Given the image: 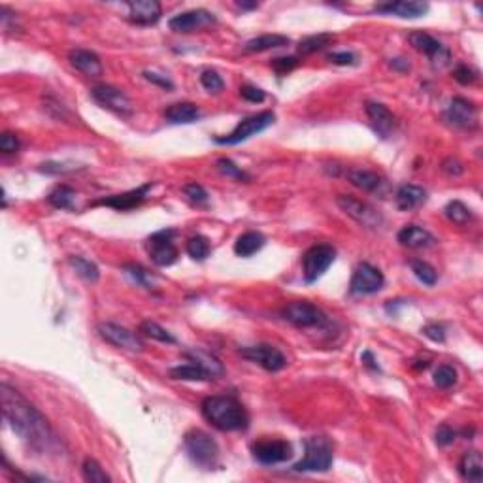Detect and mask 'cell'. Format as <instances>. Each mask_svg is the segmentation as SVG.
<instances>
[{"label":"cell","mask_w":483,"mask_h":483,"mask_svg":"<svg viewBox=\"0 0 483 483\" xmlns=\"http://www.w3.org/2000/svg\"><path fill=\"white\" fill-rule=\"evenodd\" d=\"M0 402H2V416L4 421L15 434L38 451L51 450L55 443L54 430L47 419L40 411L21 395L19 391L8 384L0 385Z\"/></svg>","instance_id":"cell-1"},{"label":"cell","mask_w":483,"mask_h":483,"mask_svg":"<svg viewBox=\"0 0 483 483\" xmlns=\"http://www.w3.org/2000/svg\"><path fill=\"white\" fill-rule=\"evenodd\" d=\"M202 416L208 423L215 429L225 430H245L249 425V416L242 404L232 397H208L202 400Z\"/></svg>","instance_id":"cell-2"},{"label":"cell","mask_w":483,"mask_h":483,"mask_svg":"<svg viewBox=\"0 0 483 483\" xmlns=\"http://www.w3.org/2000/svg\"><path fill=\"white\" fill-rule=\"evenodd\" d=\"M186 451L193 463L200 468L212 470L219 463V445L204 430H191L186 434Z\"/></svg>","instance_id":"cell-3"},{"label":"cell","mask_w":483,"mask_h":483,"mask_svg":"<svg viewBox=\"0 0 483 483\" xmlns=\"http://www.w3.org/2000/svg\"><path fill=\"white\" fill-rule=\"evenodd\" d=\"M304 459H300L295 472H327L332 466V442L327 436H310L304 442Z\"/></svg>","instance_id":"cell-4"},{"label":"cell","mask_w":483,"mask_h":483,"mask_svg":"<svg viewBox=\"0 0 483 483\" xmlns=\"http://www.w3.org/2000/svg\"><path fill=\"white\" fill-rule=\"evenodd\" d=\"M274 121H276V115L272 112L255 113V115H249V117L240 121L238 125H236V129H234L231 134L219 136V138H215L213 142L219 144V146H236V144H242V142L249 140L252 136H255V134L266 131L268 126L274 125Z\"/></svg>","instance_id":"cell-5"},{"label":"cell","mask_w":483,"mask_h":483,"mask_svg":"<svg viewBox=\"0 0 483 483\" xmlns=\"http://www.w3.org/2000/svg\"><path fill=\"white\" fill-rule=\"evenodd\" d=\"M285 321L298 327V329H313V327H325L327 316L321 308L311 304L308 300H293L281 310Z\"/></svg>","instance_id":"cell-6"},{"label":"cell","mask_w":483,"mask_h":483,"mask_svg":"<svg viewBox=\"0 0 483 483\" xmlns=\"http://www.w3.org/2000/svg\"><path fill=\"white\" fill-rule=\"evenodd\" d=\"M336 204L347 218L357 221L359 225L366 227V229H379L382 223H384L382 213L377 212L374 206L364 202V200L355 199L351 195H338Z\"/></svg>","instance_id":"cell-7"},{"label":"cell","mask_w":483,"mask_h":483,"mask_svg":"<svg viewBox=\"0 0 483 483\" xmlns=\"http://www.w3.org/2000/svg\"><path fill=\"white\" fill-rule=\"evenodd\" d=\"M336 259V249L329 244H319L310 247L302 257V274H304L306 284L318 281L325 272L329 270V266Z\"/></svg>","instance_id":"cell-8"},{"label":"cell","mask_w":483,"mask_h":483,"mask_svg":"<svg viewBox=\"0 0 483 483\" xmlns=\"http://www.w3.org/2000/svg\"><path fill=\"white\" fill-rule=\"evenodd\" d=\"M97 331H99L102 340H106L108 344L115 345L120 350L131 351V353H142L144 347H146L144 342H142V338L136 332L129 331L126 327H121L117 323L104 321V323L97 325Z\"/></svg>","instance_id":"cell-9"},{"label":"cell","mask_w":483,"mask_h":483,"mask_svg":"<svg viewBox=\"0 0 483 483\" xmlns=\"http://www.w3.org/2000/svg\"><path fill=\"white\" fill-rule=\"evenodd\" d=\"M215 23H218V17L212 12H208L204 8H199V10H189V12H183V14L174 15L172 19L168 21V27L174 33L189 34L213 27Z\"/></svg>","instance_id":"cell-10"},{"label":"cell","mask_w":483,"mask_h":483,"mask_svg":"<svg viewBox=\"0 0 483 483\" xmlns=\"http://www.w3.org/2000/svg\"><path fill=\"white\" fill-rule=\"evenodd\" d=\"M176 236V231L165 229V231L155 232L149 236V257L157 266H172L178 261V249L174 245L172 238Z\"/></svg>","instance_id":"cell-11"},{"label":"cell","mask_w":483,"mask_h":483,"mask_svg":"<svg viewBox=\"0 0 483 483\" xmlns=\"http://www.w3.org/2000/svg\"><path fill=\"white\" fill-rule=\"evenodd\" d=\"M385 278L379 268L372 266L370 263H361L353 272L350 291L351 295H374L384 289Z\"/></svg>","instance_id":"cell-12"},{"label":"cell","mask_w":483,"mask_h":483,"mask_svg":"<svg viewBox=\"0 0 483 483\" xmlns=\"http://www.w3.org/2000/svg\"><path fill=\"white\" fill-rule=\"evenodd\" d=\"M240 355L252 363L263 366L268 372H279L281 368L287 366V359L278 347H274L270 344H257L249 345V347H242Z\"/></svg>","instance_id":"cell-13"},{"label":"cell","mask_w":483,"mask_h":483,"mask_svg":"<svg viewBox=\"0 0 483 483\" xmlns=\"http://www.w3.org/2000/svg\"><path fill=\"white\" fill-rule=\"evenodd\" d=\"M408 40H410L414 49H417L419 54L427 55L432 60L434 67L442 68L450 63V49L443 46L442 42H438L434 36H430V34L423 33V31H416V33H411L408 36Z\"/></svg>","instance_id":"cell-14"},{"label":"cell","mask_w":483,"mask_h":483,"mask_svg":"<svg viewBox=\"0 0 483 483\" xmlns=\"http://www.w3.org/2000/svg\"><path fill=\"white\" fill-rule=\"evenodd\" d=\"M91 95H93V99L99 102L100 106L108 108V110L120 113V115H133V100L129 99L121 89H117V87L100 83V85H95L93 89H91Z\"/></svg>","instance_id":"cell-15"},{"label":"cell","mask_w":483,"mask_h":483,"mask_svg":"<svg viewBox=\"0 0 483 483\" xmlns=\"http://www.w3.org/2000/svg\"><path fill=\"white\" fill-rule=\"evenodd\" d=\"M253 459L261 464H279L293 457L291 443L285 440H259L253 443Z\"/></svg>","instance_id":"cell-16"},{"label":"cell","mask_w":483,"mask_h":483,"mask_svg":"<svg viewBox=\"0 0 483 483\" xmlns=\"http://www.w3.org/2000/svg\"><path fill=\"white\" fill-rule=\"evenodd\" d=\"M443 117L448 123L459 129H474L477 125V108L474 106V102L463 97H455L450 100Z\"/></svg>","instance_id":"cell-17"},{"label":"cell","mask_w":483,"mask_h":483,"mask_svg":"<svg viewBox=\"0 0 483 483\" xmlns=\"http://www.w3.org/2000/svg\"><path fill=\"white\" fill-rule=\"evenodd\" d=\"M153 189L152 181H147L144 186L136 187L133 191L121 193V195H112V197H106V199H100L97 202H93V206H108V208H113L117 212H126V210H133L136 206H140L144 200H146L147 193Z\"/></svg>","instance_id":"cell-18"},{"label":"cell","mask_w":483,"mask_h":483,"mask_svg":"<svg viewBox=\"0 0 483 483\" xmlns=\"http://www.w3.org/2000/svg\"><path fill=\"white\" fill-rule=\"evenodd\" d=\"M366 115L370 120V125L374 129V133L382 138H389L391 134L395 133L397 129V117L391 113L387 106H384L382 102H368L366 104Z\"/></svg>","instance_id":"cell-19"},{"label":"cell","mask_w":483,"mask_h":483,"mask_svg":"<svg viewBox=\"0 0 483 483\" xmlns=\"http://www.w3.org/2000/svg\"><path fill=\"white\" fill-rule=\"evenodd\" d=\"M126 8H129V19L144 27L155 25L163 15V8L157 0H133L126 2Z\"/></svg>","instance_id":"cell-20"},{"label":"cell","mask_w":483,"mask_h":483,"mask_svg":"<svg viewBox=\"0 0 483 483\" xmlns=\"http://www.w3.org/2000/svg\"><path fill=\"white\" fill-rule=\"evenodd\" d=\"M374 12L377 14L397 15L402 19H417L429 12V4L427 2H408V0H397V2H387V4H377L374 8Z\"/></svg>","instance_id":"cell-21"},{"label":"cell","mask_w":483,"mask_h":483,"mask_svg":"<svg viewBox=\"0 0 483 483\" xmlns=\"http://www.w3.org/2000/svg\"><path fill=\"white\" fill-rule=\"evenodd\" d=\"M68 60H70V65H72L76 70H80L81 74H85L89 78H99V76H102V72H104L99 55L89 51V49H83V47L70 49Z\"/></svg>","instance_id":"cell-22"},{"label":"cell","mask_w":483,"mask_h":483,"mask_svg":"<svg viewBox=\"0 0 483 483\" xmlns=\"http://www.w3.org/2000/svg\"><path fill=\"white\" fill-rule=\"evenodd\" d=\"M347 179L353 187H357L364 193H377L384 195L387 191V181L377 172L366 170V168H353L347 172Z\"/></svg>","instance_id":"cell-23"},{"label":"cell","mask_w":483,"mask_h":483,"mask_svg":"<svg viewBox=\"0 0 483 483\" xmlns=\"http://www.w3.org/2000/svg\"><path fill=\"white\" fill-rule=\"evenodd\" d=\"M398 242L410 249H427L436 244V238L427 229L417 225H406L398 232Z\"/></svg>","instance_id":"cell-24"},{"label":"cell","mask_w":483,"mask_h":483,"mask_svg":"<svg viewBox=\"0 0 483 483\" xmlns=\"http://www.w3.org/2000/svg\"><path fill=\"white\" fill-rule=\"evenodd\" d=\"M395 202H397L398 210L411 212V210H417L419 206H423L427 202V191L423 187L406 183V186L398 187L397 195H395Z\"/></svg>","instance_id":"cell-25"},{"label":"cell","mask_w":483,"mask_h":483,"mask_svg":"<svg viewBox=\"0 0 483 483\" xmlns=\"http://www.w3.org/2000/svg\"><path fill=\"white\" fill-rule=\"evenodd\" d=\"M165 117L174 125H189V123L199 121L200 110L193 102H176L166 108Z\"/></svg>","instance_id":"cell-26"},{"label":"cell","mask_w":483,"mask_h":483,"mask_svg":"<svg viewBox=\"0 0 483 483\" xmlns=\"http://www.w3.org/2000/svg\"><path fill=\"white\" fill-rule=\"evenodd\" d=\"M183 357L187 359V361H191V363H197L199 366H202L208 374H210V377H221L223 374H225V368H223V363L219 361L218 357H213L212 353H208V351L204 350H189V351H183Z\"/></svg>","instance_id":"cell-27"},{"label":"cell","mask_w":483,"mask_h":483,"mask_svg":"<svg viewBox=\"0 0 483 483\" xmlns=\"http://www.w3.org/2000/svg\"><path fill=\"white\" fill-rule=\"evenodd\" d=\"M459 472L466 482L480 483L483 480V457L480 451H468L464 453L461 463H459Z\"/></svg>","instance_id":"cell-28"},{"label":"cell","mask_w":483,"mask_h":483,"mask_svg":"<svg viewBox=\"0 0 483 483\" xmlns=\"http://www.w3.org/2000/svg\"><path fill=\"white\" fill-rule=\"evenodd\" d=\"M289 38L284 34H263L257 38H252L244 44L245 54H261V51H268V49H276V47L289 46Z\"/></svg>","instance_id":"cell-29"},{"label":"cell","mask_w":483,"mask_h":483,"mask_svg":"<svg viewBox=\"0 0 483 483\" xmlns=\"http://www.w3.org/2000/svg\"><path fill=\"white\" fill-rule=\"evenodd\" d=\"M168 374H170L172 379H183V382H208V379H212L202 366H199L197 363H191V361L187 364L174 366Z\"/></svg>","instance_id":"cell-30"},{"label":"cell","mask_w":483,"mask_h":483,"mask_svg":"<svg viewBox=\"0 0 483 483\" xmlns=\"http://www.w3.org/2000/svg\"><path fill=\"white\" fill-rule=\"evenodd\" d=\"M265 245V236L261 232H245L242 234L236 244H234V253L238 257H252L253 253H257Z\"/></svg>","instance_id":"cell-31"},{"label":"cell","mask_w":483,"mask_h":483,"mask_svg":"<svg viewBox=\"0 0 483 483\" xmlns=\"http://www.w3.org/2000/svg\"><path fill=\"white\" fill-rule=\"evenodd\" d=\"M68 265L72 266L74 272H76L80 278H83L85 281H89V284H97V281H99V266L95 265V263H91L89 259L80 257V255H70V257H68Z\"/></svg>","instance_id":"cell-32"},{"label":"cell","mask_w":483,"mask_h":483,"mask_svg":"<svg viewBox=\"0 0 483 483\" xmlns=\"http://www.w3.org/2000/svg\"><path fill=\"white\" fill-rule=\"evenodd\" d=\"M47 202L54 206L55 210H74L76 191L68 186H57L47 195Z\"/></svg>","instance_id":"cell-33"},{"label":"cell","mask_w":483,"mask_h":483,"mask_svg":"<svg viewBox=\"0 0 483 483\" xmlns=\"http://www.w3.org/2000/svg\"><path fill=\"white\" fill-rule=\"evenodd\" d=\"M334 42V34L331 33H319L311 34V36H306L304 40L298 42V54L300 55H311L319 51V49H325L327 46H331Z\"/></svg>","instance_id":"cell-34"},{"label":"cell","mask_w":483,"mask_h":483,"mask_svg":"<svg viewBox=\"0 0 483 483\" xmlns=\"http://www.w3.org/2000/svg\"><path fill=\"white\" fill-rule=\"evenodd\" d=\"M443 212H445V218L450 219L451 223H455V225H466L474 218L472 210L466 204H463L461 200H451L450 204L445 206Z\"/></svg>","instance_id":"cell-35"},{"label":"cell","mask_w":483,"mask_h":483,"mask_svg":"<svg viewBox=\"0 0 483 483\" xmlns=\"http://www.w3.org/2000/svg\"><path fill=\"white\" fill-rule=\"evenodd\" d=\"M410 266H411V272H414V276H416V278L419 279L421 284L429 285V287L436 285L438 272H436V268H434L432 265H429L427 261L416 259V261H411Z\"/></svg>","instance_id":"cell-36"},{"label":"cell","mask_w":483,"mask_h":483,"mask_svg":"<svg viewBox=\"0 0 483 483\" xmlns=\"http://www.w3.org/2000/svg\"><path fill=\"white\" fill-rule=\"evenodd\" d=\"M140 332H142L144 336L152 338V340L163 342V344H176V338L166 331L165 327H161L159 323L149 321V319H147V321H142V325H140Z\"/></svg>","instance_id":"cell-37"},{"label":"cell","mask_w":483,"mask_h":483,"mask_svg":"<svg viewBox=\"0 0 483 483\" xmlns=\"http://www.w3.org/2000/svg\"><path fill=\"white\" fill-rule=\"evenodd\" d=\"M81 472H83V480L91 483H110L112 477L108 476L106 470L100 466L99 461L95 459H85L83 461V466H81Z\"/></svg>","instance_id":"cell-38"},{"label":"cell","mask_w":483,"mask_h":483,"mask_svg":"<svg viewBox=\"0 0 483 483\" xmlns=\"http://www.w3.org/2000/svg\"><path fill=\"white\" fill-rule=\"evenodd\" d=\"M186 249L189 253V257L195 259V261H204L210 255V242L204 236L197 234V236H191L187 240Z\"/></svg>","instance_id":"cell-39"},{"label":"cell","mask_w":483,"mask_h":483,"mask_svg":"<svg viewBox=\"0 0 483 483\" xmlns=\"http://www.w3.org/2000/svg\"><path fill=\"white\" fill-rule=\"evenodd\" d=\"M123 270H125L126 276L133 279L134 284H138L140 287H144V289H152L153 287L152 272H147L144 266L134 265V263H129V265L123 266Z\"/></svg>","instance_id":"cell-40"},{"label":"cell","mask_w":483,"mask_h":483,"mask_svg":"<svg viewBox=\"0 0 483 483\" xmlns=\"http://www.w3.org/2000/svg\"><path fill=\"white\" fill-rule=\"evenodd\" d=\"M457 384V370L450 364H442L438 366L434 372V385L440 389H450Z\"/></svg>","instance_id":"cell-41"},{"label":"cell","mask_w":483,"mask_h":483,"mask_svg":"<svg viewBox=\"0 0 483 483\" xmlns=\"http://www.w3.org/2000/svg\"><path fill=\"white\" fill-rule=\"evenodd\" d=\"M218 170L227 178L236 179V181H249V174L244 172L240 166H236L231 159H225V157L218 161Z\"/></svg>","instance_id":"cell-42"},{"label":"cell","mask_w":483,"mask_h":483,"mask_svg":"<svg viewBox=\"0 0 483 483\" xmlns=\"http://www.w3.org/2000/svg\"><path fill=\"white\" fill-rule=\"evenodd\" d=\"M200 83L204 87L208 93H221L223 87H225V81L219 76L215 70H204L200 74Z\"/></svg>","instance_id":"cell-43"},{"label":"cell","mask_w":483,"mask_h":483,"mask_svg":"<svg viewBox=\"0 0 483 483\" xmlns=\"http://www.w3.org/2000/svg\"><path fill=\"white\" fill-rule=\"evenodd\" d=\"M44 110H47V113L51 115V117H55V120L59 121H70L72 123V113L68 112L67 108L63 106V104H59L57 100L54 99H46L44 100Z\"/></svg>","instance_id":"cell-44"},{"label":"cell","mask_w":483,"mask_h":483,"mask_svg":"<svg viewBox=\"0 0 483 483\" xmlns=\"http://www.w3.org/2000/svg\"><path fill=\"white\" fill-rule=\"evenodd\" d=\"M183 193H186V197L191 202H195V204H206L208 202V193H206V189L200 183H197V181H193V183H187L186 187H183Z\"/></svg>","instance_id":"cell-45"},{"label":"cell","mask_w":483,"mask_h":483,"mask_svg":"<svg viewBox=\"0 0 483 483\" xmlns=\"http://www.w3.org/2000/svg\"><path fill=\"white\" fill-rule=\"evenodd\" d=\"M42 174H49V176H59V174H68L78 170V166L65 165V163H55V161H49V163H44L38 168Z\"/></svg>","instance_id":"cell-46"},{"label":"cell","mask_w":483,"mask_h":483,"mask_svg":"<svg viewBox=\"0 0 483 483\" xmlns=\"http://www.w3.org/2000/svg\"><path fill=\"white\" fill-rule=\"evenodd\" d=\"M240 97L247 102H253V104H261L263 100L266 99V95L263 89H259L255 85H242L240 87Z\"/></svg>","instance_id":"cell-47"},{"label":"cell","mask_w":483,"mask_h":483,"mask_svg":"<svg viewBox=\"0 0 483 483\" xmlns=\"http://www.w3.org/2000/svg\"><path fill=\"white\" fill-rule=\"evenodd\" d=\"M327 59L334 63V65H340V67H353V65H357V55L351 54V51H334V54H329Z\"/></svg>","instance_id":"cell-48"},{"label":"cell","mask_w":483,"mask_h":483,"mask_svg":"<svg viewBox=\"0 0 483 483\" xmlns=\"http://www.w3.org/2000/svg\"><path fill=\"white\" fill-rule=\"evenodd\" d=\"M453 78H455L461 85H472L476 81V74L472 68H468L466 65H459V67L453 70Z\"/></svg>","instance_id":"cell-49"},{"label":"cell","mask_w":483,"mask_h":483,"mask_svg":"<svg viewBox=\"0 0 483 483\" xmlns=\"http://www.w3.org/2000/svg\"><path fill=\"white\" fill-rule=\"evenodd\" d=\"M17 149H19V140H17L15 134L4 133L0 136V152L10 155V153H15Z\"/></svg>","instance_id":"cell-50"},{"label":"cell","mask_w":483,"mask_h":483,"mask_svg":"<svg viewBox=\"0 0 483 483\" xmlns=\"http://www.w3.org/2000/svg\"><path fill=\"white\" fill-rule=\"evenodd\" d=\"M298 60L297 57H278V59L272 60V68L278 74H287L291 72L293 68L297 67Z\"/></svg>","instance_id":"cell-51"},{"label":"cell","mask_w":483,"mask_h":483,"mask_svg":"<svg viewBox=\"0 0 483 483\" xmlns=\"http://www.w3.org/2000/svg\"><path fill=\"white\" fill-rule=\"evenodd\" d=\"M423 334L429 338V340H432V342H438V344L445 342V329H443L442 325H438V323L427 325V327H423Z\"/></svg>","instance_id":"cell-52"},{"label":"cell","mask_w":483,"mask_h":483,"mask_svg":"<svg viewBox=\"0 0 483 483\" xmlns=\"http://www.w3.org/2000/svg\"><path fill=\"white\" fill-rule=\"evenodd\" d=\"M442 170L448 174V176L457 178V176H461V174L464 172V165L459 159H455V157H448V159H443Z\"/></svg>","instance_id":"cell-53"},{"label":"cell","mask_w":483,"mask_h":483,"mask_svg":"<svg viewBox=\"0 0 483 483\" xmlns=\"http://www.w3.org/2000/svg\"><path fill=\"white\" fill-rule=\"evenodd\" d=\"M457 438V432L451 427H448V425H442V427H438L436 430V443L438 445H450V443L455 442Z\"/></svg>","instance_id":"cell-54"},{"label":"cell","mask_w":483,"mask_h":483,"mask_svg":"<svg viewBox=\"0 0 483 483\" xmlns=\"http://www.w3.org/2000/svg\"><path fill=\"white\" fill-rule=\"evenodd\" d=\"M144 78H146L147 81H152V83H155V85L163 87V89H174V83L172 80H168L166 76H163V74H157V72H149V70H146L144 72Z\"/></svg>","instance_id":"cell-55"},{"label":"cell","mask_w":483,"mask_h":483,"mask_svg":"<svg viewBox=\"0 0 483 483\" xmlns=\"http://www.w3.org/2000/svg\"><path fill=\"white\" fill-rule=\"evenodd\" d=\"M391 68H395V70H398V72H408L410 70V63L406 59H402V57H398V59H391Z\"/></svg>","instance_id":"cell-56"},{"label":"cell","mask_w":483,"mask_h":483,"mask_svg":"<svg viewBox=\"0 0 483 483\" xmlns=\"http://www.w3.org/2000/svg\"><path fill=\"white\" fill-rule=\"evenodd\" d=\"M363 363L364 366H368V368H374V370H377V364H376V359H374V355H372L370 351H364L363 353Z\"/></svg>","instance_id":"cell-57"},{"label":"cell","mask_w":483,"mask_h":483,"mask_svg":"<svg viewBox=\"0 0 483 483\" xmlns=\"http://www.w3.org/2000/svg\"><path fill=\"white\" fill-rule=\"evenodd\" d=\"M242 10H255L259 6L257 2H236Z\"/></svg>","instance_id":"cell-58"}]
</instances>
